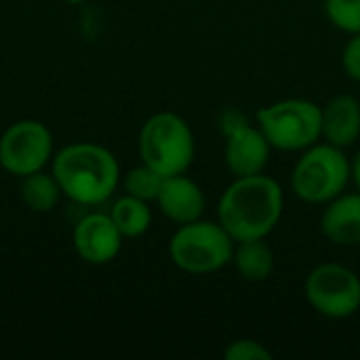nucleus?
<instances>
[{
    "mask_svg": "<svg viewBox=\"0 0 360 360\" xmlns=\"http://www.w3.org/2000/svg\"><path fill=\"white\" fill-rule=\"evenodd\" d=\"M53 156V135L38 120H17L0 137V167L17 177L42 171Z\"/></svg>",
    "mask_w": 360,
    "mask_h": 360,
    "instance_id": "8",
    "label": "nucleus"
},
{
    "mask_svg": "<svg viewBox=\"0 0 360 360\" xmlns=\"http://www.w3.org/2000/svg\"><path fill=\"white\" fill-rule=\"evenodd\" d=\"M308 304L325 319L342 321L360 310V278L344 264L316 266L304 285Z\"/></svg>",
    "mask_w": 360,
    "mask_h": 360,
    "instance_id": "7",
    "label": "nucleus"
},
{
    "mask_svg": "<svg viewBox=\"0 0 360 360\" xmlns=\"http://www.w3.org/2000/svg\"><path fill=\"white\" fill-rule=\"evenodd\" d=\"M321 230L338 247L360 245V192H342L325 205Z\"/></svg>",
    "mask_w": 360,
    "mask_h": 360,
    "instance_id": "12",
    "label": "nucleus"
},
{
    "mask_svg": "<svg viewBox=\"0 0 360 360\" xmlns=\"http://www.w3.org/2000/svg\"><path fill=\"white\" fill-rule=\"evenodd\" d=\"M194 133L175 112H158L150 116L139 131L141 162L158 171L162 177L186 173L194 162Z\"/></svg>",
    "mask_w": 360,
    "mask_h": 360,
    "instance_id": "3",
    "label": "nucleus"
},
{
    "mask_svg": "<svg viewBox=\"0 0 360 360\" xmlns=\"http://www.w3.org/2000/svg\"><path fill=\"white\" fill-rule=\"evenodd\" d=\"M342 63L346 74L360 82V34H352V38L348 40V44L344 46L342 53Z\"/></svg>",
    "mask_w": 360,
    "mask_h": 360,
    "instance_id": "20",
    "label": "nucleus"
},
{
    "mask_svg": "<svg viewBox=\"0 0 360 360\" xmlns=\"http://www.w3.org/2000/svg\"><path fill=\"white\" fill-rule=\"evenodd\" d=\"M224 356L228 360H270L272 359V352L262 342L243 338V340L232 342L226 348Z\"/></svg>",
    "mask_w": 360,
    "mask_h": 360,
    "instance_id": "19",
    "label": "nucleus"
},
{
    "mask_svg": "<svg viewBox=\"0 0 360 360\" xmlns=\"http://www.w3.org/2000/svg\"><path fill=\"white\" fill-rule=\"evenodd\" d=\"M285 211V194L276 179L259 173L236 177L217 202V221L234 238L259 240L268 238Z\"/></svg>",
    "mask_w": 360,
    "mask_h": 360,
    "instance_id": "1",
    "label": "nucleus"
},
{
    "mask_svg": "<svg viewBox=\"0 0 360 360\" xmlns=\"http://www.w3.org/2000/svg\"><path fill=\"white\" fill-rule=\"evenodd\" d=\"M156 202L160 213L177 226L200 219L207 207L202 188L186 173L165 177Z\"/></svg>",
    "mask_w": 360,
    "mask_h": 360,
    "instance_id": "11",
    "label": "nucleus"
},
{
    "mask_svg": "<svg viewBox=\"0 0 360 360\" xmlns=\"http://www.w3.org/2000/svg\"><path fill=\"white\" fill-rule=\"evenodd\" d=\"M350 179V160L344 150L323 141L304 150L295 162L291 171V190L308 205H327L346 192Z\"/></svg>",
    "mask_w": 360,
    "mask_h": 360,
    "instance_id": "5",
    "label": "nucleus"
},
{
    "mask_svg": "<svg viewBox=\"0 0 360 360\" xmlns=\"http://www.w3.org/2000/svg\"><path fill=\"white\" fill-rule=\"evenodd\" d=\"M162 181H165V177L158 171H154L152 167L141 162L139 167L131 169L124 175L122 186H124V194L141 198L146 202H152V200H156V196L162 188Z\"/></svg>",
    "mask_w": 360,
    "mask_h": 360,
    "instance_id": "17",
    "label": "nucleus"
},
{
    "mask_svg": "<svg viewBox=\"0 0 360 360\" xmlns=\"http://www.w3.org/2000/svg\"><path fill=\"white\" fill-rule=\"evenodd\" d=\"M247 118L238 112V110H226V112H221V116H219V120H217V124H219V131H221V135H228L232 129H236L238 124H243Z\"/></svg>",
    "mask_w": 360,
    "mask_h": 360,
    "instance_id": "21",
    "label": "nucleus"
},
{
    "mask_svg": "<svg viewBox=\"0 0 360 360\" xmlns=\"http://www.w3.org/2000/svg\"><path fill=\"white\" fill-rule=\"evenodd\" d=\"M224 137H226L224 160L234 177H249V175L264 173L272 154V146L259 127H253L249 120H245Z\"/></svg>",
    "mask_w": 360,
    "mask_h": 360,
    "instance_id": "10",
    "label": "nucleus"
},
{
    "mask_svg": "<svg viewBox=\"0 0 360 360\" xmlns=\"http://www.w3.org/2000/svg\"><path fill=\"white\" fill-rule=\"evenodd\" d=\"M61 188L53 173L36 171L32 175H25L21 181V198L25 207L34 213H49L57 207L61 198Z\"/></svg>",
    "mask_w": 360,
    "mask_h": 360,
    "instance_id": "16",
    "label": "nucleus"
},
{
    "mask_svg": "<svg viewBox=\"0 0 360 360\" xmlns=\"http://www.w3.org/2000/svg\"><path fill=\"white\" fill-rule=\"evenodd\" d=\"M274 251L266 243V238L259 240H243L234 245L232 253V266L236 274L243 281L249 283H264L274 272Z\"/></svg>",
    "mask_w": 360,
    "mask_h": 360,
    "instance_id": "14",
    "label": "nucleus"
},
{
    "mask_svg": "<svg viewBox=\"0 0 360 360\" xmlns=\"http://www.w3.org/2000/svg\"><path fill=\"white\" fill-rule=\"evenodd\" d=\"M124 236L116 228L110 213L84 215L74 228V249L78 257L93 266L110 264L118 257Z\"/></svg>",
    "mask_w": 360,
    "mask_h": 360,
    "instance_id": "9",
    "label": "nucleus"
},
{
    "mask_svg": "<svg viewBox=\"0 0 360 360\" xmlns=\"http://www.w3.org/2000/svg\"><path fill=\"white\" fill-rule=\"evenodd\" d=\"M360 137V101L342 93L323 105V139L335 148H350Z\"/></svg>",
    "mask_w": 360,
    "mask_h": 360,
    "instance_id": "13",
    "label": "nucleus"
},
{
    "mask_svg": "<svg viewBox=\"0 0 360 360\" xmlns=\"http://www.w3.org/2000/svg\"><path fill=\"white\" fill-rule=\"evenodd\" d=\"M110 217L114 219L116 228L120 230V234L124 238H139L152 226V209H150V205L146 200L129 196V194L120 196L112 205Z\"/></svg>",
    "mask_w": 360,
    "mask_h": 360,
    "instance_id": "15",
    "label": "nucleus"
},
{
    "mask_svg": "<svg viewBox=\"0 0 360 360\" xmlns=\"http://www.w3.org/2000/svg\"><path fill=\"white\" fill-rule=\"evenodd\" d=\"M325 13L338 30L360 34V0H325Z\"/></svg>",
    "mask_w": 360,
    "mask_h": 360,
    "instance_id": "18",
    "label": "nucleus"
},
{
    "mask_svg": "<svg viewBox=\"0 0 360 360\" xmlns=\"http://www.w3.org/2000/svg\"><path fill=\"white\" fill-rule=\"evenodd\" d=\"M61 192L84 207L105 202L120 184V167L116 156L97 143L80 141L65 146L53 158L51 171Z\"/></svg>",
    "mask_w": 360,
    "mask_h": 360,
    "instance_id": "2",
    "label": "nucleus"
},
{
    "mask_svg": "<svg viewBox=\"0 0 360 360\" xmlns=\"http://www.w3.org/2000/svg\"><path fill=\"white\" fill-rule=\"evenodd\" d=\"M350 175H352V181H354L356 190L360 192V148L359 152H356V156L350 162Z\"/></svg>",
    "mask_w": 360,
    "mask_h": 360,
    "instance_id": "22",
    "label": "nucleus"
},
{
    "mask_svg": "<svg viewBox=\"0 0 360 360\" xmlns=\"http://www.w3.org/2000/svg\"><path fill=\"white\" fill-rule=\"evenodd\" d=\"M234 245L219 221L196 219L175 230L169 240V257L181 272L205 276L232 264Z\"/></svg>",
    "mask_w": 360,
    "mask_h": 360,
    "instance_id": "4",
    "label": "nucleus"
},
{
    "mask_svg": "<svg viewBox=\"0 0 360 360\" xmlns=\"http://www.w3.org/2000/svg\"><path fill=\"white\" fill-rule=\"evenodd\" d=\"M257 127L272 150L304 152L323 139V105L310 99H283L257 112Z\"/></svg>",
    "mask_w": 360,
    "mask_h": 360,
    "instance_id": "6",
    "label": "nucleus"
}]
</instances>
